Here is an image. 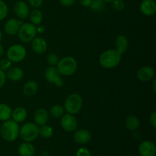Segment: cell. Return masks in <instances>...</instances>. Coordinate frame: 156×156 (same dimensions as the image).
<instances>
[{"mask_svg":"<svg viewBox=\"0 0 156 156\" xmlns=\"http://www.w3.org/2000/svg\"><path fill=\"white\" fill-rule=\"evenodd\" d=\"M73 139L79 144H85L91 140V134L87 129H79L75 132Z\"/></svg>","mask_w":156,"mask_h":156,"instance_id":"e0dca14e","label":"cell"},{"mask_svg":"<svg viewBox=\"0 0 156 156\" xmlns=\"http://www.w3.org/2000/svg\"><path fill=\"white\" fill-rule=\"evenodd\" d=\"M36 30H37V33H39V34H43L45 30L44 27L43 26H39V27H36Z\"/></svg>","mask_w":156,"mask_h":156,"instance_id":"f35d334b","label":"cell"},{"mask_svg":"<svg viewBox=\"0 0 156 156\" xmlns=\"http://www.w3.org/2000/svg\"><path fill=\"white\" fill-rule=\"evenodd\" d=\"M64 112H65V110H64L63 107L59 105H56L51 107L49 114L53 118H60L64 114Z\"/></svg>","mask_w":156,"mask_h":156,"instance_id":"484cf974","label":"cell"},{"mask_svg":"<svg viewBox=\"0 0 156 156\" xmlns=\"http://www.w3.org/2000/svg\"><path fill=\"white\" fill-rule=\"evenodd\" d=\"M27 1H28V4L32 8H34V9H38V8L42 5L44 0H27Z\"/></svg>","mask_w":156,"mask_h":156,"instance_id":"d6a6232c","label":"cell"},{"mask_svg":"<svg viewBox=\"0 0 156 156\" xmlns=\"http://www.w3.org/2000/svg\"><path fill=\"white\" fill-rule=\"evenodd\" d=\"M140 125V120L138 117L135 115H130L126 118V126L129 130L135 131L139 129Z\"/></svg>","mask_w":156,"mask_h":156,"instance_id":"603a6c76","label":"cell"},{"mask_svg":"<svg viewBox=\"0 0 156 156\" xmlns=\"http://www.w3.org/2000/svg\"><path fill=\"white\" fill-rule=\"evenodd\" d=\"M14 12L19 18L25 19L28 17L30 9H29L28 5L25 2L18 1L15 3V6H14Z\"/></svg>","mask_w":156,"mask_h":156,"instance_id":"8fae6325","label":"cell"},{"mask_svg":"<svg viewBox=\"0 0 156 156\" xmlns=\"http://www.w3.org/2000/svg\"><path fill=\"white\" fill-rule=\"evenodd\" d=\"M155 75L153 69L148 66H144L140 68L137 72V78L141 82H149L152 80Z\"/></svg>","mask_w":156,"mask_h":156,"instance_id":"4fadbf2b","label":"cell"},{"mask_svg":"<svg viewBox=\"0 0 156 156\" xmlns=\"http://www.w3.org/2000/svg\"><path fill=\"white\" fill-rule=\"evenodd\" d=\"M140 11L146 16L153 15L156 12V3L155 0H143L140 5Z\"/></svg>","mask_w":156,"mask_h":156,"instance_id":"9a60e30c","label":"cell"},{"mask_svg":"<svg viewBox=\"0 0 156 156\" xmlns=\"http://www.w3.org/2000/svg\"><path fill=\"white\" fill-rule=\"evenodd\" d=\"M61 76L62 75L58 71L57 68L54 66L48 67L44 72V77L46 80L58 87H61L63 85V79Z\"/></svg>","mask_w":156,"mask_h":156,"instance_id":"ba28073f","label":"cell"},{"mask_svg":"<svg viewBox=\"0 0 156 156\" xmlns=\"http://www.w3.org/2000/svg\"><path fill=\"white\" fill-rule=\"evenodd\" d=\"M12 62L9 59H2L0 61V69L2 71H8L11 68Z\"/></svg>","mask_w":156,"mask_h":156,"instance_id":"1f68e13d","label":"cell"},{"mask_svg":"<svg viewBox=\"0 0 156 156\" xmlns=\"http://www.w3.org/2000/svg\"><path fill=\"white\" fill-rule=\"evenodd\" d=\"M76 156H91V153L86 148H80L76 152Z\"/></svg>","mask_w":156,"mask_h":156,"instance_id":"836d02e7","label":"cell"},{"mask_svg":"<svg viewBox=\"0 0 156 156\" xmlns=\"http://www.w3.org/2000/svg\"><path fill=\"white\" fill-rule=\"evenodd\" d=\"M91 10L94 12H101L105 10V4L102 0H92L89 6Z\"/></svg>","mask_w":156,"mask_h":156,"instance_id":"83f0119b","label":"cell"},{"mask_svg":"<svg viewBox=\"0 0 156 156\" xmlns=\"http://www.w3.org/2000/svg\"><path fill=\"white\" fill-rule=\"evenodd\" d=\"M112 7L117 12H121L124 9L125 3L123 0H114L112 1Z\"/></svg>","mask_w":156,"mask_h":156,"instance_id":"4dcf8cb0","label":"cell"},{"mask_svg":"<svg viewBox=\"0 0 156 156\" xmlns=\"http://www.w3.org/2000/svg\"><path fill=\"white\" fill-rule=\"evenodd\" d=\"M29 18L31 24L34 25H38L43 21V14L39 9H34L29 13Z\"/></svg>","mask_w":156,"mask_h":156,"instance_id":"cb8c5ba5","label":"cell"},{"mask_svg":"<svg viewBox=\"0 0 156 156\" xmlns=\"http://www.w3.org/2000/svg\"><path fill=\"white\" fill-rule=\"evenodd\" d=\"M8 6L6 3L2 0H0V21L6 18L8 15Z\"/></svg>","mask_w":156,"mask_h":156,"instance_id":"f1b7e54d","label":"cell"},{"mask_svg":"<svg viewBox=\"0 0 156 156\" xmlns=\"http://www.w3.org/2000/svg\"><path fill=\"white\" fill-rule=\"evenodd\" d=\"M39 135V127L36 123H27L19 129V136L24 142H31Z\"/></svg>","mask_w":156,"mask_h":156,"instance_id":"5b68a950","label":"cell"},{"mask_svg":"<svg viewBox=\"0 0 156 156\" xmlns=\"http://www.w3.org/2000/svg\"><path fill=\"white\" fill-rule=\"evenodd\" d=\"M3 53H4V47L0 44V58L3 56Z\"/></svg>","mask_w":156,"mask_h":156,"instance_id":"ab89813d","label":"cell"},{"mask_svg":"<svg viewBox=\"0 0 156 156\" xmlns=\"http://www.w3.org/2000/svg\"><path fill=\"white\" fill-rule=\"evenodd\" d=\"M18 37L22 42H30L37 34L36 26L31 23H23L18 31Z\"/></svg>","mask_w":156,"mask_h":156,"instance_id":"52a82bcc","label":"cell"},{"mask_svg":"<svg viewBox=\"0 0 156 156\" xmlns=\"http://www.w3.org/2000/svg\"><path fill=\"white\" fill-rule=\"evenodd\" d=\"M27 51L24 46L21 44H14L7 50V59L12 62H19L25 58Z\"/></svg>","mask_w":156,"mask_h":156,"instance_id":"8992f818","label":"cell"},{"mask_svg":"<svg viewBox=\"0 0 156 156\" xmlns=\"http://www.w3.org/2000/svg\"><path fill=\"white\" fill-rule=\"evenodd\" d=\"M91 2H92V0H79V3L85 7H89Z\"/></svg>","mask_w":156,"mask_h":156,"instance_id":"74e56055","label":"cell"},{"mask_svg":"<svg viewBox=\"0 0 156 156\" xmlns=\"http://www.w3.org/2000/svg\"><path fill=\"white\" fill-rule=\"evenodd\" d=\"M60 124L62 129L66 132H74L78 127L77 119L73 114H63L61 117Z\"/></svg>","mask_w":156,"mask_h":156,"instance_id":"9c48e42d","label":"cell"},{"mask_svg":"<svg viewBox=\"0 0 156 156\" xmlns=\"http://www.w3.org/2000/svg\"><path fill=\"white\" fill-rule=\"evenodd\" d=\"M23 23L24 22L22 21L15 18H11L5 24V31L9 35L16 34Z\"/></svg>","mask_w":156,"mask_h":156,"instance_id":"5bb4252c","label":"cell"},{"mask_svg":"<svg viewBox=\"0 0 156 156\" xmlns=\"http://www.w3.org/2000/svg\"><path fill=\"white\" fill-rule=\"evenodd\" d=\"M6 80V75L4 71L0 69V88L4 85Z\"/></svg>","mask_w":156,"mask_h":156,"instance_id":"8d00e7d4","label":"cell"},{"mask_svg":"<svg viewBox=\"0 0 156 156\" xmlns=\"http://www.w3.org/2000/svg\"><path fill=\"white\" fill-rule=\"evenodd\" d=\"M56 65L58 71L64 76H72L77 69V62L73 56H65L62 58Z\"/></svg>","mask_w":156,"mask_h":156,"instance_id":"3957f363","label":"cell"},{"mask_svg":"<svg viewBox=\"0 0 156 156\" xmlns=\"http://www.w3.org/2000/svg\"><path fill=\"white\" fill-rule=\"evenodd\" d=\"M18 153L21 156H33L34 154V147L28 142H25L19 146Z\"/></svg>","mask_w":156,"mask_h":156,"instance_id":"7402d4cb","label":"cell"},{"mask_svg":"<svg viewBox=\"0 0 156 156\" xmlns=\"http://www.w3.org/2000/svg\"><path fill=\"white\" fill-rule=\"evenodd\" d=\"M27 115V111L23 107H18V108H15L12 112V119L18 123H21L24 120H25Z\"/></svg>","mask_w":156,"mask_h":156,"instance_id":"d6986e66","label":"cell"},{"mask_svg":"<svg viewBox=\"0 0 156 156\" xmlns=\"http://www.w3.org/2000/svg\"><path fill=\"white\" fill-rule=\"evenodd\" d=\"M121 60V54L116 50H107L101 54L99 63L105 69H113L118 66Z\"/></svg>","mask_w":156,"mask_h":156,"instance_id":"7a4b0ae2","label":"cell"},{"mask_svg":"<svg viewBox=\"0 0 156 156\" xmlns=\"http://www.w3.org/2000/svg\"><path fill=\"white\" fill-rule=\"evenodd\" d=\"M24 76V72L19 67H12L7 71L6 77L12 81H19L22 79Z\"/></svg>","mask_w":156,"mask_h":156,"instance_id":"44dd1931","label":"cell"},{"mask_svg":"<svg viewBox=\"0 0 156 156\" xmlns=\"http://www.w3.org/2000/svg\"><path fill=\"white\" fill-rule=\"evenodd\" d=\"M19 126L13 120H8L0 126V134L5 141L13 142L19 136Z\"/></svg>","mask_w":156,"mask_h":156,"instance_id":"6da1fadb","label":"cell"},{"mask_svg":"<svg viewBox=\"0 0 156 156\" xmlns=\"http://www.w3.org/2000/svg\"><path fill=\"white\" fill-rule=\"evenodd\" d=\"M49 116L50 114L45 108H38L36 110L34 116L35 123L37 126H42V125L46 124L49 120Z\"/></svg>","mask_w":156,"mask_h":156,"instance_id":"2e32d148","label":"cell"},{"mask_svg":"<svg viewBox=\"0 0 156 156\" xmlns=\"http://www.w3.org/2000/svg\"><path fill=\"white\" fill-rule=\"evenodd\" d=\"M2 33L1 30H0V42L2 41Z\"/></svg>","mask_w":156,"mask_h":156,"instance_id":"b9f144b4","label":"cell"},{"mask_svg":"<svg viewBox=\"0 0 156 156\" xmlns=\"http://www.w3.org/2000/svg\"><path fill=\"white\" fill-rule=\"evenodd\" d=\"M31 48L37 54H44L47 50V43L41 37H34L31 41Z\"/></svg>","mask_w":156,"mask_h":156,"instance_id":"7c38bea8","label":"cell"},{"mask_svg":"<svg viewBox=\"0 0 156 156\" xmlns=\"http://www.w3.org/2000/svg\"><path fill=\"white\" fill-rule=\"evenodd\" d=\"M115 47L116 50L120 54L122 55L125 53L129 47V41L127 37L124 35H118L115 40Z\"/></svg>","mask_w":156,"mask_h":156,"instance_id":"ac0fdd59","label":"cell"},{"mask_svg":"<svg viewBox=\"0 0 156 156\" xmlns=\"http://www.w3.org/2000/svg\"><path fill=\"white\" fill-rule=\"evenodd\" d=\"M82 107V98L79 94H69L64 102V110L67 114H76L80 111Z\"/></svg>","mask_w":156,"mask_h":156,"instance_id":"277c9868","label":"cell"},{"mask_svg":"<svg viewBox=\"0 0 156 156\" xmlns=\"http://www.w3.org/2000/svg\"><path fill=\"white\" fill-rule=\"evenodd\" d=\"M152 89H153L154 92L156 91V80L153 79V82H152Z\"/></svg>","mask_w":156,"mask_h":156,"instance_id":"60d3db41","label":"cell"},{"mask_svg":"<svg viewBox=\"0 0 156 156\" xmlns=\"http://www.w3.org/2000/svg\"><path fill=\"white\" fill-rule=\"evenodd\" d=\"M149 121H150V124L154 129H155L156 127V112L154 111L152 114H150V117H149Z\"/></svg>","mask_w":156,"mask_h":156,"instance_id":"e575fe53","label":"cell"},{"mask_svg":"<svg viewBox=\"0 0 156 156\" xmlns=\"http://www.w3.org/2000/svg\"><path fill=\"white\" fill-rule=\"evenodd\" d=\"M60 4L64 7H69L75 3L76 0H59Z\"/></svg>","mask_w":156,"mask_h":156,"instance_id":"d590c367","label":"cell"},{"mask_svg":"<svg viewBox=\"0 0 156 156\" xmlns=\"http://www.w3.org/2000/svg\"><path fill=\"white\" fill-rule=\"evenodd\" d=\"M53 129L51 126L48 125H42L39 127V135L44 139H49L53 136Z\"/></svg>","mask_w":156,"mask_h":156,"instance_id":"4316f807","label":"cell"},{"mask_svg":"<svg viewBox=\"0 0 156 156\" xmlns=\"http://www.w3.org/2000/svg\"><path fill=\"white\" fill-rule=\"evenodd\" d=\"M139 152L141 156H155L156 148L155 144L149 140L143 141L140 145Z\"/></svg>","mask_w":156,"mask_h":156,"instance_id":"30bf717a","label":"cell"},{"mask_svg":"<svg viewBox=\"0 0 156 156\" xmlns=\"http://www.w3.org/2000/svg\"><path fill=\"white\" fill-rule=\"evenodd\" d=\"M38 89V85L36 82L33 80L27 81L23 87V92L27 97H31L34 95Z\"/></svg>","mask_w":156,"mask_h":156,"instance_id":"ffe728a7","label":"cell"},{"mask_svg":"<svg viewBox=\"0 0 156 156\" xmlns=\"http://www.w3.org/2000/svg\"><path fill=\"white\" fill-rule=\"evenodd\" d=\"M102 1H104L105 2H111L114 1V0H102Z\"/></svg>","mask_w":156,"mask_h":156,"instance_id":"7bdbcfd3","label":"cell"},{"mask_svg":"<svg viewBox=\"0 0 156 156\" xmlns=\"http://www.w3.org/2000/svg\"><path fill=\"white\" fill-rule=\"evenodd\" d=\"M12 109L5 104H0V120L5 121L12 117Z\"/></svg>","mask_w":156,"mask_h":156,"instance_id":"d4e9b609","label":"cell"},{"mask_svg":"<svg viewBox=\"0 0 156 156\" xmlns=\"http://www.w3.org/2000/svg\"><path fill=\"white\" fill-rule=\"evenodd\" d=\"M59 56L54 53H51L47 56V62L49 65H50L51 66H56V64L59 62Z\"/></svg>","mask_w":156,"mask_h":156,"instance_id":"f546056e","label":"cell"}]
</instances>
